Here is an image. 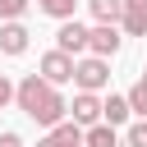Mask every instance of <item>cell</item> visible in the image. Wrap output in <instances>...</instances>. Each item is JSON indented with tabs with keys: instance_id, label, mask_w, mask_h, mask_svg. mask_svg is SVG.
<instances>
[{
	"instance_id": "8",
	"label": "cell",
	"mask_w": 147,
	"mask_h": 147,
	"mask_svg": "<svg viewBox=\"0 0 147 147\" xmlns=\"http://www.w3.org/2000/svg\"><path fill=\"white\" fill-rule=\"evenodd\" d=\"M119 28L129 37H147V0H119Z\"/></svg>"
},
{
	"instance_id": "11",
	"label": "cell",
	"mask_w": 147,
	"mask_h": 147,
	"mask_svg": "<svg viewBox=\"0 0 147 147\" xmlns=\"http://www.w3.org/2000/svg\"><path fill=\"white\" fill-rule=\"evenodd\" d=\"M129 115H133V110H129V101H124V96H115V92H110V96L101 101V119H106V124H124Z\"/></svg>"
},
{
	"instance_id": "12",
	"label": "cell",
	"mask_w": 147,
	"mask_h": 147,
	"mask_svg": "<svg viewBox=\"0 0 147 147\" xmlns=\"http://www.w3.org/2000/svg\"><path fill=\"white\" fill-rule=\"evenodd\" d=\"M96 23H119V0H87Z\"/></svg>"
},
{
	"instance_id": "14",
	"label": "cell",
	"mask_w": 147,
	"mask_h": 147,
	"mask_svg": "<svg viewBox=\"0 0 147 147\" xmlns=\"http://www.w3.org/2000/svg\"><path fill=\"white\" fill-rule=\"evenodd\" d=\"M74 5L78 0H37V9L51 14V18H74Z\"/></svg>"
},
{
	"instance_id": "18",
	"label": "cell",
	"mask_w": 147,
	"mask_h": 147,
	"mask_svg": "<svg viewBox=\"0 0 147 147\" xmlns=\"http://www.w3.org/2000/svg\"><path fill=\"white\" fill-rule=\"evenodd\" d=\"M138 87H142V92H147V69H142V78H138Z\"/></svg>"
},
{
	"instance_id": "4",
	"label": "cell",
	"mask_w": 147,
	"mask_h": 147,
	"mask_svg": "<svg viewBox=\"0 0 147 147\" xmlns=\"http://www.w3.org/2000/svg\"><path fill=\"white\" fill-rule=\"evenodd\" d=\"M37 74H41L46 83L64 87V83L74 78V55H64V51H46V55L37 60Z\"/></svg>"
},
{
	"instance_id": "1",
	"label": "cell",
	"mask_w": 147,
	"mask_h": 147,
	"mask_svg": "<svg viewBox=\"0 0 147 147\" xmlns=\"http://www.w3.org/2000/svg\"><path fill=\"white\" fill-rule=\"evenodd\" d=\"M14 106H18L32 124H41V129H51V124L64 119V96H60V87L46 83L41 74H23V78L14 83Z\"/></svg>"
},
{
	"instance_id": "15",
	"label": "cell",
	"mask_w": 147,
	"mask_h": 147,
	"mask_svg": "<svg viewBox=\"0 0 147 147\" xmlns=\"http://www.w3.org/2000/svg\"><path fill=\"white\" fill-rule=\"evenodd\" d=\"M32 0H0V18H23Z\"/></svg>"
},
{
	"instance_id": "2",
	"label": "cell",
	"mask_w": 147,
	"mask_h": 147,
	"mask_svg": "<svg viewBox=\"0 0 147 147\" xmlns=\"http://www.w3.org/2000/svg\"><path fill=\"white\" fill-rule=\"evenodd\" d=\"M69 83H78L83 92H101V87L110 83V60L87 51L83 60H74V78H69Z\"/></svg>"
},
{
	"instance_id": "13",
	"label": "cell",
	"mask_w": 147,
	"mask_h": 147,
	"mask_svg": "<svg viewBox=\"0 0 147 147\" xmlns=\"http://www.w3.org/2000/svg\"><path fill=\"white\" fill-rule=\"evenodd\" d=\"M124 147H147V115H138V119L124 129Z\"/></svg>"
},
{
	"instance_id": "6",
	"label": "cell",
	"mask_w": 147,
	"mask_h": 147,
	"mask_svg": "<svg viewBox=\"0 0 147 147\" xmlns=\"http://www.w3.org/2000/svg\"><path fill=\"white\" fill-rule=\"evenodd\" d=\"M55 51H64V55H83V51H87V28H83L78 18H60Z\"/></svg>"
},
{
	"instance_id": "17",
	"label": "cell",
	"mask_w": 147,
	"mask_h": 147,
	"mask_svg": "<svg viewBox=\"0 0 147 147\" xmlns=\"http://www.w3.org/2000/svg\"><path fill=\"white\" fill-rule=\"evenodd\" d=\"M0 147H23V138H18V133H9V129H5V133H0Z\"/></svg>"
},
{
	"instance_id": "5",
	"label": "cell",
	"mask_w": 147,
	"mask_h": 147,
	"mask_svg": "<svg viewBox=\"0 0 147 147\" xmlns=\"http://www.w3.org/2000/svg\"><path fill=\"white\" fill-rule=\"evenodd\" d=\"M64 115H69L74 124H83V129H87V124H96V119H101V96L78 87V92H74V101H64Z\"/></svg>"
},
{
	"instance_id": "3",
	"label": "cell",
	"mask_w": 147,
	"mask_h": 147,
	"mask_svg": "<svg viewBox=\"0 0 147 147\" xmlns=\"http://www.w3.org/2000/svg\"><path fill=\"white\" fill-rule=\"evenodd\" d=\"M119 46H124V37H119V23H96V28H87V51H92V55H106V60H115V55H119Z\"/></svg>"
},
{
	"instance_id": "7",
	"label": "cell",
	"mask_w": 147,
	"mask_h": 147,
	"mask_svg": "<svg viewBox=\"0 0 147 147\" xmlns=\"http://www.w3.org/2000/svg\"><path fill=\"white\" fill-rule=\"evenodd\" d=\"M37 147H83V124L60 119V124H51V129H46V138H41Z\"/></svg>"
},
{
	"instance_id": "9",
	"label": "cell",
	"mask_w": 147,
	"mask_h": 147,
	"mask_svg": "<svg viewBox=\"0 0 147 147\" xmlns=\"http://www.w3.org/2000/svg\"><path fill=\"white\" fill-rule=\"evenodd\" d=\"M28 51V28L18 18H5L0 23V55H23Z\"/></svg>"
},
{
	"instance_id": "16",
	"label": "cell",
	"mask_w": 147,
	"mask_h": 147,
	"mask_svg": "<svg viewBox=\"0 0 147 147\" xmlns=\"http://www.w3.org/2000/svg\"><path fill=\"white\" fill-rule=\"evenodd\" d=\"M9 101H14V83H9V78H5V74H0V110H5V106H9Z\"/></svg>"
},
{
	"instance_id": "10",
	"label": "cell",
	"mask_w": 147,
	"mask_h": 147,
	"mask_svg": "<svg viewBox=\"0 0 147 147\" xmlns=\"http://www.w3.org/2000/svg\"><path fill=\"white\" fill-rule=\"evenodd\" d=\"M115 142H119V133H115V124H106V119H96V124L83 129V147H115Z\"/></svg>"
}]
</instances>
